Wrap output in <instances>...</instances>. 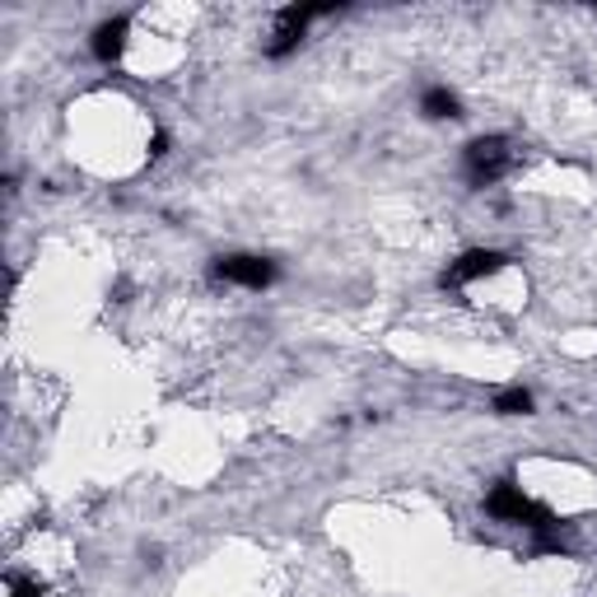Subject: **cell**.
Here are the masks:
<instances>
[{
    "label": "cell",
    "instance_id": "obj_7",
    "mask_svg": "<svg viewBox=\"0 0 597 597\" xmlns=\"http://www.w3.org/2000/svg\"><path fill=\"white\" fill-rule=\"evenodd\" d=\"M495 406H499L505 416H528V411H532V397H528L523 388H513V392H505V397H499Z\"/></svg>",
    "mask_w": 597,
    "mask_h": 597
},
{
    "label": "cell",
    "instance_id": "obj_3",
    "mask_svg": "<svg viewBox=\"0 0 597 597\" xmlns=\"http://www.w3.org/2000/svg\"><path fill=\"white\" fill-rule=\"evenodd\" d=\"M485 509H491L495 518H509V523H542L537 505H532L518 485H495L491 499H485Z\"/></svg>",
    "mask_w": 597,
    "mask_h": 597
},
{
    "label": "cell",
    "instance_id": "obj_1",
    "mask_svg": "<svg viewBox=\"0 0 597 597\" xmlns=\"http://www.w3.org/2000/svg\"><path fill=\"white\" fill-rule=\"evenodd\" d=\"M509 168H513V150H509L505 136H481V140H471L467 145V178L477 187L505 178Z\"/></svg>",
    "mask_w": 597,
    "mask_h": 597
},
{
    "label": "cell",
    "instance_id": "obj_5",
    "mask_svg": "<svg viewBox=\"0 0 597 597\" xmlns=\"http://www.w3.org/2000/svg\"><path fill=\"white\" fill-rule=\"evenodd\" d=\"M127 34H131L127 20L99 24V28H93V56H99V61H122V52H127Z\"/></svg>",
    "mask_w": 597,
    "mask_h": 597
},
{
    "label": "cell",
    "instance_id": "obj_2",
    "mask_svg": "<svg viewBox=\"0 0 597 597\" xmlns=\"http://www.w3.org/2000/svg\"><path fill=\"white\" fill-rule=\"evenodd\" d=\"M215 276L225 285H243V290H266L276 280V266L266 257H253V253H233V257H219L215 262Z\"/></svg>",
    "mask_w": 597,
    "mask_h": 597
},
{
    "label": "cell",
    "instance_id": "obj_8",
    "mask_svg": "<svg viewBox=\"0 0 597 597\" xmlns=\"http://www.w3.org/2000/svg\"><path fill=\"white\" fill-rule=\"evenodd\" d=\"M5 597H42V588H38V579H5Z\"/></svg>",
    "mask_w": 597,
    "mask_h": 597
},
{
    "label": "cell",
    "instance_id": "obj_4",
    "mask_svg": "<svg viewBox=\"0 0 597 597\" xmlns=\"http://www.w3.org/2000/svg\"><path fill=\"white\" fill-rule=\"evenodd\" d=\"M499 266H505V257H499V253H485V247H477V253H462L458 262L448 266L444 285H471V280H485V276H495Z\"/></svg>",
    "mask_w": 597,
    "mask_h": 597
},
{
    "label": "cell",
    "instance_id": "obj_6",
    "mask_svg": "<svg viewBox=\"0 0 597 597\" xmlns=\"http://www.w3.org/2000/svg\"><path fill=\"white\" fill-rule=\"evenodd\" d=\"M420 107H425V117H434V122L458 117V93H448V89H425V99H420Z\"/></svg>",
    "mask_w": 597,
    "mask_h": 597
}]
</instances>
